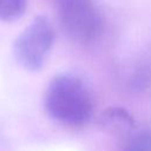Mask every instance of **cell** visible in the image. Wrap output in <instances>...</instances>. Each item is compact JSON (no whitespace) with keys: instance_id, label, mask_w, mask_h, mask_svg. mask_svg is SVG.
Here are the masks:
<instances>
[{"instance_id":"6da1fadb","label":"cell","mask_w":151,"mask_h":151,"mask_svg":"<svg viewBox=\"0 0 151 151\" xmlns=\"http://www.w3.org/2000/svg\"><path fill=\"white\" fill-rule=\"evenodd\" d=\"M44 105L51 118L68 126L84 125L93 110L86 85L78 77L67 73L58 74L50 81Z\"/></svg>"},{"instance_id":"7a4b0ae2","label":"cell","mask_w":151,"mask_h":151,"mask_svg":"<svg viewBox=\"0 0 151 151\" xmlns=\"http://www.w3.org/2000/svg\"><path fill=\"white\" fill-rule=\"evenodd\" d=\"M53 41L54 31L50 21L45 17H37L15 39L14 57L24 68L37 71L44 66Z\"/></svg>"},{"instance_id":"3957f363","label":"cell","mask_w":151,"mask_h":151,"mask_svg":"<svg viewBox=\"0 0 151 151\" xmlns=\"http://www.w3.org/2000/svg\"><path fill=\"white\" fill-rule=\"evenodd\" d=\"M57 11L64 31L73 40L88 44L100 35L103 21L92 0H57Z\"/></svg>"},{"instance_id":"277c9868","label":"cell","mask_w":151,"mask_h":151,"mask_svg":"<svg viewBox=\"0 0 151 151\" xmlns=\"http://www.w3.org/2000/svg\"><path fill=\"white\" fill-rule=\"evenodd\" d=\"M27 0H0V20L11 22L22 17Z\"/></svg>"},{"instance_id":"5b68a950","label":"cell","mask_w":151,"mask_h":151,"mask_svg":"<svg viewBox=\"0 0 151 151\" xmlns=\"http://www.w3.org/2000/svg\"><path fill=\"white\" fill-rule=\"evenodd\" d=\"M123 151H151V129L132 134L125 143Z\"/></svg>"}]
</instances>
